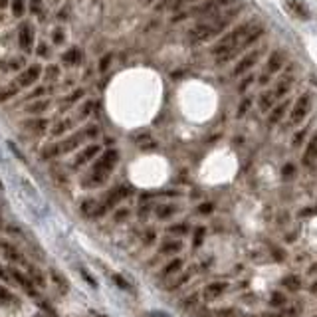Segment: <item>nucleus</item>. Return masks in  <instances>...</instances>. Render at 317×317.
<instances>
[{
    "label": "nucleus",
    "instance_id": "nucleus-1",
    "mask_svg": "<svg viewBox=\"0 0 317 317\" xmlns=\"http://www.w3.org/2000/svg\"><path fill=\"white\" fill-rule=\"evenodd\" d=\"M240 14V8L238 6H230L218 14H212V16H208L204 18L200 24H196L194 28H190L186 32V40L190 44H202V42H208V40H212L214 36L222 34L230 24L232 20Z\"/></svg>",
    "mask_w": 317,
    "mask_h": 317
},
{
    "label": "nucleus",
    "instance_id": "nucleus-2",
    "mask_svg": "<svg viewBox=\"0 0 317 317\" xmlns=\"http://www.w3.org/2000/svg\"><path fill=\"white\" fill-rule=\"evenodd\" d=\"M258 26H260V24H258L256 20L242 22L240 26H236V28L230 30V32H226V34L218 40V44L212 48V54H216V56L220 58V62H224V60H228L230 56L238 54V52L242 50V46H244V42H246V38H248Z\"/></svg>",
    "mask_w": 317,
    "mask_h": 317
},
{
    "label": "nucleus",
    "instance_id": "nucleus-3",
    "mask_svg": "<svg viewBox=\"0 0 317 317\" xmlns=\"http://www.w3.org/2000/svg\"><path fill=\"white\" fill-rule=\"evenodd\" d=\"M117 161H119V153L115 149H109V151H105L103 155H99V158L91 167L89 177L85 179V186H99V185H103L105 181L109 179V175L113 173Z\"/></svg>",
    "mask_w": 317,
    "mask_h": 317
},
{
    "label": "nucleus",
    "instance_id": "nucleus-4",
    "mask_svg": "<svg viewBox=\"0 0 317 317\" xmlns=\"http://www.w3.org/2000/svg\"><path fill=\"white\" fill-rule=\"evenodd\" d=\"M97 133H99L97 127H87V129H83L81 133H76V135H72V137H68V139L56 143V145L46 147L42 157H44V158H52V157H58V155H64V153H72V151H76L85 139L97 137Z\"/></svg>",
    "mask_w": 317,
    "mask_h": 317
},
{
    "label": "nucleus",
    "instance_id": "nucleus-5",
    "mask_svg": "<svg viewBox=\"0 0 317 317\" xmlns=\"http://www.w3.org/2000/svg\"><path fill=\"white\" fill-rule=\"evenodd\" d=\"M232 4H234V0H206V2L194 6V8L186 14V18H188V16H202V18H208V16L218 14V12L226 10V8H230Z\"/></svg>",
    "mask_w": 317,
    "mask_h": 317
},
{
    "label": "nucleus",
    "instance_id": "nucleus-6",
    "mask_svg": "<svg viewBox=\"0 0 317 317\" xmlns=\"http://www.w3.org/2000/svg\"><path fill=\"white\" fill-rule=\"evenodd\" d=\"M309 109H311V95H309V93L299 95V99L293 103V107H291L290 123H291V125H299V123L305 119V115L309 113Z\"/></svg>",
    "mask_w": 317,
    "mask_h": 317
},
{
    "label": "nucleus",
    "instance_id": "nucleus-7",
    "mask_svg": "<svg viewBox=\"0 0 317 317\" xmlns=\"http://www.w3.org/2000/svg\"><path fill=\"white\" fill-rule=\"evenodd\" d=\"M129 194H131V188H129V186H125V185L115 186L113 190H109V192H107V196H105V198L101 200V208H103V212H107L109 208L117 206V204H119L121 200H125Z\"/></svg>",
    "mask_w": 317,
    "mask_h": 317
},
{
    "label": "nucleus",
    "instance_id": "nucleus-8",
    "mask_svg": "<svg viewBox=\"0 0 317 317\" xmlns=\"http://www.w3.org/2000/svg\"><path fill=\"white\" fill-rule=\"evenodd\" d=\"M8 272H10V278L30 295V297H38V288L34 286V282L30 280V276L28 274H22L20 270H16V268H8Z\"/></svg>",
    "mask_w": 317,
    "mask_h": 317
},
{
    "label": "nucleus",
    "instance_id": "nucleus-9",
    "mask_svg": "<svg viewBox=\"0 0 317 317\" xmlns=\"http://www.w3.org/2000/svg\"><path fill=\"white\" fill-rule=\"evenodd\" d=\"M18 42L24 52H32L34 48V28L28 22H22L18 26Z\"/></svg>",
    "mask_w": 317,
    "mask_h": 317
},
{
    "label": "nucleus",
    "instance_id": "nucleus-10",
    "mask_svg": "<svg viewBox=\"0 0 317 317\" xmlns=\"http://www.w3.org/2000/svg\"><path fill=\"white\" fill-rule=\"evenodd\" d=\"M40 66L38 64H34V66H30L28 70H24L22 74H18V78H16V85H20V87H30L38 78H40Z\"/></svg>",
    "mask_w": 317,
    "mask_h": 317
},
{
    "label": "nucleus",
    "instance_id": "nucleus-11",
    "mask_svg": "<svg viewBox=\"0 0 317 317\" xmlns=\"http://www.w3.org/2000/svg\"><path fill=\"white\" fill-rule=\"evenodd\" d=\"M258 58H260V50H254V52H250V54H246V56L236 64L232 76H244V74L258 62Z\"/></svg>",
    "mask_w": 317,
    "mask_h": 317
},
{
    "label": "nucleus",
    "instance_id": "nucleus-12",
    "mask_svg": "<svg viewBox=\"0 0 317 317\" xmlns=\"http://www.w3.org/2000/svg\"><path fill=\"white\" fill-rule=\"evenodd\" d=\"M317 163V133L309 139L307 147H305V153H303V165L307 169H313Z\"/></svg>",
    "mask_w": 317,
    "mask_h": 317
},
{
    "label": "nucleus",
    "instance_id": "nucleus-13",
    "mask_svg": "<svg viewBox=\"0 0 317 317\" xmlns=\"http://www.w3.org/2000/svg\"><path fill=\"white\" fill-rule=\"evenodd\" d=\"M99 151H101V147L99 145H89V147H85L78 157H76V161H74V167H81V165H85V163H89L91 158H95L97 155H99Z\"/></svg>",
    "mask_w": 317,
    "mask_h": 317
},
{
    "label": "nucleus",
    "instance_id": "nucleus-14",
    "mask_svg": "<svg viewBox=\"0 0 317 317\" xmlns=\"http://www.w3.org/2000/svg\"><path fill=\"white\" fill-rule=\"evenodd\" d=\"M282 66H284V52H282V50H276L274 54L270 56L268 66H266V74H268V78H270V76H274V74H278V72L282 70Z\"/></svg>",
    "mask_w": 317,
    "mask_h": 317
},
{
    "label": "nucleus",
    "instance_id": "nucleus-15",
    "mask_svg": "<svg viewBox=\"0 0 317 317\" xmlns=\"http://www.w3.org/2000/svg\"><path fill=\"white\" fill-rule=\"evenodd\" d=\"M0 250L4 252V258H8V260L14 262V264H22V262H24L22 252H20L16 246H12L10 242H0Z\"/></svg>",
    "mask_w": 317,
    "mask_h": 317
},
{
    "label": "nucleus",
    "instance_id": "nucleus-16",
    "mask_svg": "<svg viewBox=\"0 0 317 317\" xmlns=\"http://www.w3.org/2000/svg\"><path fill=\"white\" fill-rule=\"evenodd\" d=\"M286 6H288V10H290L293 16H297V18H301V20H307V18H309L307 6L301 2V0H286Z\"/></svg>",
    "mask_w": 317,
    "mask_h": 317
},
{
    "label": "nucleus",
    "instance_id": "nucleus-17",
    "mask_svg": "<svg viewBox=\"0 0 317 317\" xmlns=\"http://www.w3.org/2000/svg\"><path fill=\"white\" fill-rule=\"evenodd\" d=\"M81 58H83V54H81L79 48H70L66 54L62 56V62H64V66H79Z\"/></svg>",
    "mask_w": 317,
    "mask_h": 317
},
{
    "label": "nucleus",
    "instance_id": "nucleus-18",
    "mask_svg": "<svg viewBox=\"0 0 317 317\" xmlns=\"http://www.w3.org/2000/svg\"><path fill=\"white\" fill-rule=\"evenodd\" d=\"M226 288H228V284H224V282L210 284V286L204 290V297H206V299H216V297H220V295L226 291Z\"/></svg>",
    "mask_w": 317,
    "mask_h": 317
},
{
    "label": "nucleus",
    "instance_id": "nucleus-19",
    "mask_svg": "<svg viewBox=\"0 0 317 317\" xmlns=\"http://www.w3.org/2000/svg\"><path fill=\"white\" fill-rule=\"evenodd\" d=\"M26 274L30 276V280L34 282V286H36L38 290H44V288H46V278H44V274H42L36 266H32V264H30V266L26 268Z\"/></svg>",
    "mask_w": 317,
    "mask_h": 317
},
{
    "label": "nucleus",
    "instance_id": "nucleus-20",
    "mask_svg": "<svg viewBox=\"0 0 317 317\" xmlns=\"http://www.w3.org/2000/svg\"><path fill=\"white\" fill-rule=\"evenodd\" d=\"M48 274H50V280L54 282V286H58V290H60V291H64V293H66V291L70 290V282H68V280H66V278L56 270V268H52Z\"/></svg>",
    "mask_w": 317,
    "mask_h": 317
},
{
    "label": "nucleus",
    "instance_id": "nucleus-21",
    "mask_svg": "<svg viewBox=\"0 0 317 317\" xmlns=\"http://www.w3.org/2000/svg\"><path fill=\"white\" fill-rule=\"evenodd\" d=\"M288 101H282V103H278V105H274V109L270 111V123L272 125H276V123H280L282 121V117H284V113L288 111Z\"/></svg>",
    "mask_w": 317,
    "mask_h": 317
},
{
    "label": "nucleus",
    "instance_id": "nucleus-22",
    "mask_svg": "<svg viewBox=\"0 0 317 317\" xmlns=\"http://www.w3.org/2000/svg\"><path fill=\"white\" fill-rule=\"evenodd\" d=\"M12 303H18V297L6 286L0 284V305H12Z\"/></svg>",
    "mask_w": 317,
    "mask_h": 317
},
{
    "label": "nucleus",
    "instance_id": "nucleus-23",
    "mask_svg": "<svg viewBox=\"0 0 317 317\" xmlns=\"http://www.w3.org/2000/svg\"><path fill=\"white\" fill-rule=\"evenodd\" d=\"M276 93L274 91H266V93H262L260 95V105H262V109L264 111H268L270 107H274V103H276Z\"/></svg>",
    "mask_w": 317,
    "mask_h": 317
},
{
    "label": "nucleus",
    "instance_id": "nucleus-24",
    "mask_svg": "<svg viewBox=\"0 0 317 317\" xmlns=\"http://www.w3.org/2000/svg\"><path fill=\"white\" fill-rule=\"evenodd\" d=\"M290 87H291V78H290V76H284V78L276 83V91H274L276 97H284V95L288 93Z\"/></svg>",
    "mask_w": 317,
    "mask_h": 317
},
{
    "label": "nucleus",
    "instance_id": "nucleus-25",
    "mask_svg": "<svg viewBox=\"0 0 317 317\" xmlns=\"http://www.w3.org/2000/svg\"><path fill=\"white\" fill-rule=\"evenodd\" d=\"M175 212H177V206H171V204H165V206H158L157 208V216L158 218H169Z\"/></svg>",
    "mask_w": 317,
    "mask_h": 317
},
{
    "label": "nucleus",
    "instance_id": "nucleus-26",
    "mask_svg": "<svg viewBox=\"0 0 317 317\" xmlns=\"http://www.w3.org/2000/svg\"><path fill=\"white\" fill-rule=\"evenodd\" d=\"M284 286H286L288 290H291V291H297V290L301 288V280H299L297 276H290V278L284 280Z\"/></svg>",
    "mask_w": 317,
    "mask_h": 317
},
{
    "label": "nucleus",
    "instance_id": "nucleus-27",
    "mask_svg": "<svg viewBox=\"0 0 317 317\" xmlns=\"http://www.w3.org/2000/svg\"><path fill=\"white\" fill-rule=\"evenodd\" d=\"M26 10V0H12V14L16 18H20Z\"/></svg>",
    "mask_w": 317,
    "mask_h": 317
},
{
    "label": "nucleus",
    "instance_id": "nucleus-28",
    "mask_svg": "<svg viewBox=\"0 0 317 317\" xmlns=\"http://www.w3.org/2000/svg\"><path fill=\"white\" fill-rule=\"evenodd\" d=\"M38 305H40L46 313H50V317H60V315H58V311L54 309V305H52L48 299H38Z\"/></svg>",
    "mask_w": 317,
    "mask_h": 317
},
{
    "label": "nucleus",
    "instance_id": "nucleus-29",
    "mask_svg": "<svg viewBox=\"0 0 317 317\" xmlns=\"http://www.w3.org/2000/svg\"><path fill=\"white\" fill-rule=\"evenodd\" d=\"M26 127H28L30 131L42 133V131L46 129V121H44V119H36V121H30V123H26Z\"/></svg>",
    "mask_w": 317,
    "mask_h": 317
},
{
    "label": "nucleus",
    "instance_id": "nucleus-30",
    "mask_svg": "<svg viewBox=\"0 0 317 317\" xmlns=\"http://www.w3.org/2000/svg\"><path fill=\"white\" fill-rule=\"evenodd\" d=\"M181 242H165L163 246H161V252L163 254H171V252H179L181 250Z\"/></svg>",
    "mask_w": 317,
    "mask_h": 317
},
{
    "label": "nucleus",
    "instance_id": "nucleus-31",
    "mask_svg": "<svg viewBox=\"0 0 317 317\" xmlns=\"http://www.w3.org/2000/svg\"><path fill=\"white\" fill-rule=\"evenodd\" d=\"M183 268V262L181 260H173L171 264H169V266L165 268V272H163V276H171V274H175L177 270H181Z\"/></svg>",
    "mask_w": 317,
    "mask_h": 317
},
{
    "label": "nucleus",
    "instance_id": "nucleus-32",
    "mask_svg": "<svg viewBox=\"0 0 317 317\" xmlns=\"http://www.w3.org/2000/svg\"><path fill=\"white\" fill-rule=\"evenodd\" d=\"M48 101H38V103H34V105H30V107H26L30 113H42V111H46L48 109Z\"/></svg>",
    "mask_w": 317,
    "mask_h": 317
},
{
    "label": "nucleus",
    "instance_id": "nucleus-33",
    "mask_svg": "<svg viewBox=\"0 0 317 317\" xmlns=\"http://www.w3.org/2000/svg\"><path fill=\"white\" fill-rule=\"evenodd\" d=\"M42 10H44L42 0H30V12L32 14H42Z\"/></svg>",
    "mask_w": 317,
    "mask_h": 317
},
{
    "label": "nucleus",
    "instance_id": "nucleus-34",
    "mask_svg": "<svg viewBox=\"0 0 317 317\" xmlns=\"http://www.w3.org/2000/svg\"><path fill=\"white\" fill-rule=\"evenodd\" d=\"M250 103H252V99H250V97H246V99L240 103V107H238V111H236V115H238V117H242V115L250 109Z\"/></svg>",
    "mask_w": 317,
    "mask_h": 317
},
{
    "label": "nucleus",
    "instance_id": "nucleus-35",
    "mask_svg": "<svg viewBox=\"0 0 317 317\" xmlns=\"http://www.w3.org/2000/svg\"><path fill=\"white\" fill-rule=\"evenodd\" d=\"M202 240H204V228H202V226H198V228H196V232H194L192 244H194V246H200V244H202Z\"/></svg>",
    "mask_w": 317,
    "mask_h": 317
},
{
    "label": "nucleus",
    "instance_id": "nucleus-36",
    "mask_svg": "<svg viewBox=\"0 0 317 317\" xmlns=\"http://www.w3.org/2000/svg\"><path fill=\"white\" fill-rule=\"evenodd\" d=\"M186 230H188V226L186 224H175V226H171L169 228V232H173V234H186Z\"/></svg>",
    "mask_w": 317,
    "mask_h": 317
},
{
    "label": "nucleus",
    "instance_id": "nucleus-37",
    "mask_svg": "<svg viewBox=\"0 0 317 317\" xmlns=\"http://www.w3.org/2000/svg\"><path fill=\"white\" fill-rule=\"evenodd\" d=\"M70 125H72V121H66V123L62 121L60 125H56V127H54V131H52V133H54V135H60V133L68 131V129H70Z\"/></svg>",
    "mask_w": 317,
    "mask_h": 317
},
{
    "label": "nucleus",
    "instance_id": "nucleus-38",
    "mask_svg": "<svg viewBox=\"0 0 317 317\" xmlns=\"http://www.w3.org/2000/svg\"><path fill=\"white\" fill-rule=\"evenodd\" d=\"M113 282H115V284H117L121 290H129V282H125V280H123L119 274H113Z\"/></svg>",
    "mask_w": 317,
    "mask_h": 317
},
{
    "label": "nucleus",
    "instance_id": "nucleus-39",
    "mask_svg": "<svg viewBox=\"0 0 317 317\" xmlns=\"http://www.w3.org/2000/svg\"><path fill=\"white\" fill-rule=\"evenodd\" d=\"M58 74H60V68H58V66H50V68L46 70V76H48L50 79H56Z\"/></svg>",
    "mask_w": 317,
    "mask_h": 317
},
{
    "label": "nucleus",
    "instance_id": "nucleus-40",
    "mask_svg": "<svg viewBox=\"0 0 317 317\" xmlns=\"http://www.w3.org/2000/svg\"><path fill=\"white\" fill-rule=\"evenodd\" d=\"M18 89H16V85H12V87H6V91H2L0 93V101H4V99H8L10 95H14Z\"/></svg>",
    "mask_w": 317,
    "mask_h": 317
},
{
    "label": "nucleus",
    "instance_id": "nucleus-41",
    "mask_svg": "<svg viewBox=\"0 0 317 317\" xmlns=\"http://www.w3.org/2000/svg\"><path fill=\"white\" fill-rule=\"evenodd\" d=\"M284 301H286V297H284V293H274L272 295V305H284Z\"/></svg>",
    "mask_w": 317,
    "mask_h": 317
},
{
    "label": "nucleus",
    "instance_id": "nucleus-42",
    "mask_svg": "<svg viewBox=\"0 0 317 317\" xmlns=\"http://www.w3.org/2000/svg\"><path fill=\"white\" fill-rule=\"evenodd\" d=\"M198 212H202V214H208V212H212V204H210V202H204V204H200Z\"/></svg>",
    "mask_w": 317,
    "mask_h": 317
},
{
    "label": "nucleus",
    "instance_id": "nucleus-43",
    "mask_svg": "<svg viewBox=\"0 0 317 317\" xmlns=\"http://www.w3.org/2000/svg\"><path fill=\"white\" fill-rule=\"evenodd\" d=\"M54 42H56V44H62V42H64V30H62V28H58V30L54 32Z\"/></svg>",
    "mask_w": 317,
    "mask_h": 317
},
{
    "label": "nucleus",
    "instance_id": "nucleus-44",
    "mask_svg": "<svg viewBox=\"0 0 317 317\" xmlns=\"http://www.w3.org/2000/svg\"><path fill=\"white\" fill-rule=\"evenodd\" d=\"M125 216H129V210H119V212L115 214V222H121Z\"/></svg>",
    "mask_w": 317,
    "mask_h": 317
},
{
    "label": "nucleus",
    "instance_id": "nucleus-45",
    "mask_svg": "<svg viewBox=\"0 0 317 317\" xmlns=\"http://www.w3.org/2000/svg\"><path fill=\"white\" fill-rule=\"evenodd\" d=\"M305 133H307V131H305V129H301V131H299V133H297V137H295V139H293V145H295V147H297V145H299V143H301V141H303V137H305Z\"/></svg>",
    "mask_w": 317,
    "mask_h": 317
},
{
    "label": "nucleus",
    "instance_id": "nucleus-46",
    "mask_svg": "<svg viewBox=\"0 0 317 317\" xmlns=\"http://www.w3.org/2000/svg\"><path fill=\"white\" fill-rule=\"evenodd\" d=\"M109 62H111V54H107V56L103 58V62H101V66H99V68H101V70H105V68L109 66Z\"/></svg>",
    "mask_w": 317,
    "mask_h": 317
},
{
    "label": "nucleus",
    "instance_id": "nucleus-47",
    "mask_svg": "<svg viewBox=\"0 0 317 317\" xmlns=\"http://www.w3.org/2000/svg\"><path fill=\"white\" fill-rule=\"evenodd\" d=\"M81 276H83V278H85V280H87V282L91 284V288H95V282H93V278H91V276H89V274H87L85 270H81Z\"/></svg>",
    "mask_w": 317,
    "mask_h": 317
},
{
    "label": "nucleus",
    "instance_id": "nucleus-48",
    "mask_svg": "<svg viewBox=\"0 0 317 317\" xmlns=\"http://www.w3.org/2000/svg\"><path fill=\"white\" fill-rule=\"evenodd\" d=\"M250 81H252V78H246V79L240 83V91H246V87L250 85Z\"/></svg>",
    "mask_w": 317,
    "mask_h": 317
},
{
    "label": "nucleus",
    "instance_id": "nucleus-49",
    "mask_svg": "<svg viewBox=\"0 0 317 317\" xmlns=\"http://www.w3.org/2000/svg\"><path fill=\"white\" fill-rule=\"evenodd\" d=\"M46 52H48V50H46V44H40V48H38V54H40V56H46Z\"/></svg>",
    "mask_w": 317,
    "mask_h": 317
},
{
    "label": "nucleus",
    "instance_id": "nucleus-50",
    "mask_svg": "<svg viewBox=\"0 0 317 317\" xmlns=\"http://www.w3.org/2000/svg\"><path fill=\"white\" fill-rule=\"evenodd\" d=\"M153 238H155V232L149 230V234H145V242H153Z\"/></svg>",
    "mask_w": 317,
    "mask_h": 317
},
{
    "label": "nucleus",
    "instance_id": "nucleus-51",
    "mask_svg": "<svg viewBox=\"0 0 317 317\" xmlns=\"http://www.w3.org/2000/svg\"><path fill=\"white\" fill-rule=\"evenodd\" d=\"M284 173H286V177L291 175V173H293V165H286V171H284Z\"/></svg>",
    "mask_w": 317,
    "mask_h": 317
},
{
    "label": "nucleus",
    "instance_id": "nucleus-52",
    "mask_svg": "<svg viewBox=\"0 0 317 317\" xmlns=\"http://www.w3.org/2000/svg\"><path fill=\"white\" fill-rule=\"evenodd\" d=\"M8 232H10V234H22L20 228H14V226H8Z\"/></svg>",
    "mask_w": 317,
    "mask_h": 317
},
{
    "label": "nucleus",
    "instance_id": "nucleus-53",
    "mask_svg": "<svg viewBox=\"0 0 317 317\" xmlns=\"http://www.w3.org/2000/svg\"><path fill=\"white\" fill-rule=\"evenodd\" d=\"M145 317H169V315H165V313H151V315H145Z\"/></svg>",
    "mask_w": 317,
    "mask_h": 317
},
{
    "label": "nucleus",
    "instance_id": "nucleus-54",
    "mask_svg": "<svg viewBox=\"0 0 317 317\" xmlns=\"http://www.w3.org/2000/svg\"><path fill=\"white\" fill-rule=\"evenodd\" d=\"M6 6H8V0H0V10L6 8Z\"/></svg>",
    "mask_w": 317,
    "mask_h": 317
},
{
    "label": "nucleus",
    "instance_id": "nucleus-55",
    "mask_svg": "<svg viewBox=\"0 0 317 317\" xmlns=\"http://www.w3.org/2000/svg\"><path fill=\"white\" fill-rule=\"evenodd\" d=\"M179 2H194V0H179Z\"/></svg>",
    "mask_w": 317,
    "mask_h": 317
},
{
    "label": "nucleus",
    "instance_id": "nucleus-56",
    "mask_svg": "<svg viewBox=\"0 0 317 317\" xmlns=\"http://www.w3.org/2000/svg\"><path fill=\"white\" fill-rule=\"evenodd\" d=\"M0 230H2V218H0Z\"/></svg>",
    "mask_w": 317,
    "mask_h": 317
},
{
    "label": "nucleus",
    "instance_id": "nucleus-57",
    "mask_svg": "<svg viewBox=\"0 0 317 317\" xmlns=\"http://www.w3.org/2000/svg\"><path fill=\"white\" fill-rule=\"evenodd\" d=\"M2 186H4V185H2V181H0V188H2Z\"/></svg>",
    "mask_w": 317,
    "mask_h": 317
},
{
    "label": "nucleus",
    "instance_id": "nucleus-58",
    "mask_svg": "<svg viewBox=\"0 0 317 317\" xmlns=\"http://www.w3.org/2000/svg\"><path fill=\"white\" fill-rule=\"evenodd\" d=\"M34 317H44V315H34Z\"/></svg>",
    "mask_w": 317,
    "mask_h": 317
}]
</instances>
